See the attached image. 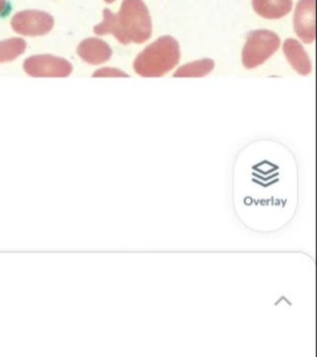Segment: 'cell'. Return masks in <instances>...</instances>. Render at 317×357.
Segmentation results:
<instances>
[{"mask_svg":"<svg viewBox=\"0 0 317 357\" xmlns=\"http://www.w3.org/2000/svg\"><path fill=\"white\" fill-rule=\"evenodd\" d=\"M55 24L54 17L42 10H22L11 19V28L24 36H42L50 33Z\"/></svg>","mask_w":317,"mask_h":357,"instance_id":"cell-5","label":"cell"},{"mask_svg":"<svg viewBox=\"0 0 317 357\" xmlns=\"http://www.w3.org/2000/svg\"><path fill=\"white\" fill-rule=\"evenodd\" d=\"M26 50V41L20 38L0 41V63L14 61Z\"/></svg>","mask_w":317,"mask_h":357,"instance_id":"cell-12","label":"cell"},{"mask_svg":"<svg viewBox=\"0 0 317 357\" xmlns=\"http://www.w3.org/2000/svg\"><path fill=\"white\" fill-rule=\"evenodd\" d=\"M93 31H95V35H100V36L111 33V35L116 36V39L121 44L127 45V41H125L124 36H123L122 29H121V25H119L118 14L113 13L109 9H107V8L103 9V20L98 25H95Z\"/></svg>","mask_w":317,"mask_h":357,"instance_id":"cell-10","label":"cell"},{"mask_svg":"<svg viewBox=\"0 0 317 357\" xmlns=\"http://www.w3.org/2000/svg\"><path fill=\"white\" fill-rule=\"evenodd\" d=\"M279 47L280 38L278 33L265 29L253 30L248 33L245 47L242 51L243 66L248 70L261 66L279 50Z\"/></svg>","mask_w":317,"mask_h":357,"instance_id":"cell-3","label":"cell"},{"mask_svg":"<svg viewBox=\"0 0 317 357\" xmlns=\"http://www.w3.org/2000/svg\"><path fill=\"white\" fill-rule=\"evenodd\" d=\"M181 59L178 40L164 35L146 46L134 61V71L141 77H162L178 66Z\"/></svg>","mask_w":317,"mask_h":357,"instance_id":"cell-1","label":"cell"},{"mask_svg":"<svg viewBox=\"0 0 317 357\" xmlns=\"http://www.w3.org/2000/svg\"><path fill=\"white\" fill-rule=\"evenodd\" d=\"M215 68V61L211 59H202L199 61L190 62L184 66L178 67L173 73V77H205Z\"/></svg>","mask_w":317,"mask_h":357,"instance_id":"cell-11","label":"cell"},{"mask_svg":"<svg viewBox=\"0 0 317 357\" xmlns=\"http://www.w3.org/2000/svg\"><path fill=\"white\" fill-rule=\"evenodd\" d=\"M252 6L259 17L278 20L293 9V0H252Z\"/></svg>","mask_w":317,"mask_h":357,"instance_id":"cell-9","label":"cell"},{"mask_svg":"<svg viewBox=\"0 0 317 357\" xmlns=\"http://www.w3.org/2000/svg\"><path fill=\"white\" fill-rule=\"evenodd\" d=\"M77 54L89 65H100L111 59L113 51L105 40L88 38L79 43L77 46Z\"/></svg>","mask_w":317,"mask_h":357,"instance_id":"cell-7","label":"cell"},{"mask_svg":"<svg viewBox=\"0 0 317 357\" xmlns=\"http://www.w3.org/2000/svg\"><path fill=\"white\" fill-rule=\"evenodd\" d=\"M105 1H106V3H108V4H111V3H114L116 0H105Z\"/></svg>","mask_w":317,"mask_h":357,"instance_id":"cell-15","label":"cell"},{"mask_svg":"<svg viewBox=\"0 0 317 357\" xmlns=\"http://www.w3.org/2000/svg\"><path fill=\"white\" fill-rule=\"evenodd\" d=\"M22 67L31 77H68L73 71L71 62L49 54L30 56L24 61Z\"/></svg>","mask_w":317,"mask_h":357,"instance_id":"cell-4","label":"cell"},{"mask_svg":"<svg viewBox=\"0 0 317 357\" xmlns=\"http://www.w3.org/2000/svg\"><path fill=\"white\" fill-rule=\"evenodd\" d=\"M283 51H284L285 57L288 59V61L296 73H300L302 76H307L311 73L312 65L310 57L297 40H285Z\"/></svg>","mask_w":317,"mask_h":357,"instance_id":"cell-8","label":"cell"},{"mask_svg":"<svg viewBox=\"0 0 317 357\" xmlns=\"http://www.w3.org/2000/svg\"><path fill=\"white\" fill-rule=\"evenodd\" d=\"M13 11V6H11L9 0H0V19H6L9 17Z\"/></svg>","mask_w":317,"mask_h":357,"instance_id":"cell-14","label":"cell"},{"mask_svg":"<svg viewBox=\"0 0 317 357\" xmlns=\"http://www.w3.org/2000/svg\"><path fill=\"white\" fill-rule=\"evenodd\" d=\"M118 19L127 45L130 43L143 44L150 39L153 22L150 13L143 0H123Z\"/></svg>","mask_w":317,"mask_h":357,"instance_id":"cell-2","label":"cell"},{"mask_svg":"<svg viewBox=\"0 0 317 357\" xmlns=\"http://www.w3.org/2000/svg\"><path fill=\"white\" fill-rule=\"evenodd\" d=\"M294 30L305 44L316 39V0H299L294 14Z\"/></svg>","mask_w":317,"mask_h":357,"instance_id":"cell-6","label":"cell"},{"mask_svg":"<svg viewBox=\"0 0 317 357\" xmlns=\"http://www.w3.org/2000/svg\"><path fill=\"white\" fill-rule=\"evenodd\" d=\"M93 77H113V78H128V73H124L123 70L114 68V67H103L97 70L92 75Z\"/></svg>","mask_w":317,"mask_h":357,"instance_id":"cell-13","label":"cell"}]
</instances>
